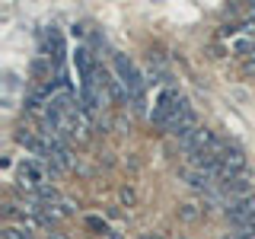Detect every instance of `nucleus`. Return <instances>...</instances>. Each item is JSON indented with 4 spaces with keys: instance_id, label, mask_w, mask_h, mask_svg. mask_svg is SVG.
Listing matches in <instances>:
<instances>
[{
    "instance_id": "1",
    "label": "nucleus",
    "mask_w": 255,
    "mask_h": 239,
    "mask_svg": "<svg viewBox=\"0 0 255 239\" xmlns=\"http://www.w3.org/2000/svg\"><path fill=\"white\" fill-rule=\"evenodd\" d=\"M112 74L118 77V83H122V90L128 96V102L134 106V112L147 109V80H143L137 64L128 58V54H115L112 58Z\"/></svg>"
},
{
    "instance_id": "2",
    "label": "nucleus",
    "mask_w": 255,
    "mask_h": 239,
    "mask_svg": "<svg viewBox=\"0 0 255 239\" xmlns=\"http://www.w3.org/2000/svg\"><path fill=\"white\" fill-rule=\"evenodd\" d=\"M48 175H51L48 163H42V159H22L19 169H16V188L35 201L42 195V188H48Z\"/></svg>"
},
{
    "instance_id": "3",
    "label": "nucleus",
    "mask_w": 255,
    "mask_h": 239,
    "mask_svg": "<svg viewBox=\"0 0 255 239\" xmlns=\"http://www.w3.org/2000/svg\"><path fill=\"white\" fill-rule=\"evenodd\" d=\"M182 102H185V96H182L179 90H172V86H166V90H159V96L153 99V109H150V124L159 127V131H169L172 118L179 115Z\"/></svg>"
},
{
    "instance_id": "4",
    "label": "nucleus",
    "mask_w": 255,
    "mask_h": 239,
    "mask_svg": "<svg viewBox=\"0 0 255 239\" xmlns=\"http://www.w3.org/2000/svg\"><path fill=\"white\" fill-rule=\"evenodd\" d=\"M223 217L233 223V230L252 223L255 220V195H246V198H239V201H227V207H223Z\"/></svg>"
},
{
    "instance_id": "5",
    "label": "nucleus",
    "mask_w": 255,
    "mask_h": 239,
    "mask_svg": "<svg viewBox=\"0 0 255 239\" xmlns=\"http://www.w3.org/2000/svg\"><path fill=\"white\" fill-rule=\"evenodd\" d=\"M217 191L223 198H230V201H239V198H246V195H252V179L249 175H230L227 182H220L217 185Z\"/></svg>"
},
{
    "instance_id": "6",
    "label": "nucleus",
    "mask_w": 255,
    "mask_h": 239,
    "mask_svg": "<svg viewBox=\"0 0 255 239\" xmlns=\"http://www.w3.org/2000/svg\"><path fill=\"white\" fill-rule=\"evenodd\" d=\"M3 239H35L29 227H3Z\"/></svg>"
},
{
    "instance_id": "7",
    "label": "nucleus",
    "mask_w": 255,
    "mask_h": 239,
    "mask_svg": "<svg viewBox=\"0 0 255 239\" xmlns=\"http://www.w3.org/2000/svg\"><path fill=\"white\" fill-rule=\"evenodd\" d=\"M182 217H185V220H191V217H198L195 204H185V207H182Z\"/></svg>"
},
{
    "instance_id": "8",
    "label": "nucleus",
    "mask_w": 255,
    "mask_h": 239,
    "mask_svg": "<svg viewBox=\"0 0 255 239\" xmlns=\"http://www.w3.org/2000/svg\"><path fill=\"white\" fill-rule=\"evenodd\" d=\"M143 239H166V233H143Z\"/></svg>"
},
{
    "instance_id": "9",
    "label": "nucleus",
    "mask_w": 255,
    "mask_h": 239,
    "mask_svg": "<svg viewBox=\"0 0 255 239\" xmlns=\"http://www.w3.org/2000/svg\"><path fill=\"white\" fill-rule=\"evenodd\" d=\"M48 239H67V236H58V233H51V236H48Z\"/></svg>"
},
{
    "instance_id": "10",
    "label": "nucleus",
    "mask_w": 255,
    "mask_h": 239,
    "mask_svg": "<svg viewBox=\"0 0 255 239\" xmlns=\"http://www.w3.org/2000/svg\"><path fill=\"white\" fill-rule=\"evenodd\" d=\"M249 70H252V74H255V58H252V61H249Z\"/></svg>"
},
{
    "instance_id": "11",
    "label": "nucleus",
    "mask_w": 255,
    "mask_h": 239,
    "mask_svg": "<svg viewBox=\"0 0 255 239\" xmlns=\"http://www.w3.org/2000/svg\"><path fill=\"white\" fill-rule=\"evenodd\" d=\"M179 239H188V236H179Z\"/></svg>"
}]
</instances>
